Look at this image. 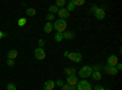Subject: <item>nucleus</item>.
<instances>
[{
  "label": "nucleus",
  "instance_id": "1",
  "mask_svg": "<svg viewBox=\"0 0 122 90\" xmlns=\"http://www.w3.org/2000/svg\"><path fill=\"white\" fill-rule=\"evenodd\" d=\"M53 26L57 33H64L67 28V22H66V19H56L55 23H53Z\"/></svg>",
  "mask_w": 122,
  "mask_h": 90
},
{
  "label": "nucleus",
  "instance_id": "2",
  "mask_svg": "<svg viewBox=\"0 0 122 90\" xmlns=\"http://www.w3.org/2000/svg\"><path fill=\"white\" fill-rule=\"evenodd\" d=\"M92 73H93V69H92V67H90V66H83L82 68L79 69V72H78L79 77H81V78H83V79H86V78L90 77V76H92Z\"/></svg>",
  "mask_w": 122,
  "mask_h": 90
},
{
  "label": "nucleus",
  "instance_id": "3",
  "mask_svg": "<svg viewBox=\"0 0 122 90\" xmlns=\"http://www.w3.org/2000/svg\"><path fill=\"white\" fill-rule=\"evenodd\" d=\"M76 90H93V88H92L90 83L88 81H86V79H82L81 82H78V84L76 85Z\"/></svg>",
  "mask_w": 122,
  "mask_h": 90
},
{
  "label": "nucleus",
  "instance_id": "4",
  "mask_svg": "<svg viewBox=\"0 0 122 90\" xmlns=\"http://www.w3.org/2000/svg\"><path fill=\"white\" fill-rule=\"evenodd\" d=\"M46 56V52H45V50L43 47H37L34 49V57L37 60H39V61H42V60H44Z\"/></svg>",
  "mask_w": 122,
  "mask_h": 90
},
{
  "label": "nucleus",
  "instance_id": "5",
  "mask_svg": "<svg viewBox=\"0 0 122 90\" xmlns=\"http://www.w3.org/2000/svg\"><path fill=\"white\" fill-rule=\"evenodd\" d=\"M67 58H70L71 61H73L76 63H79V62H82V55H81L79 52H70Z\"/></svg>",
  "mask_w": 122,
  "mask_h": 90
},
{
  "label": "nucleus",
  "instance_id": "6",
  "mask_svg": "<svg viewBox=\"0 0 122 90\" xmlns=\"http://www.w3.org/2000/svg\"><path fill=\"white\" fill-rule=\"evenodd\" d=\"M78 78H77V76L76 74H72V76H67V78H66V83H67V85H70V86H76L77 84H78Z\"/></svg>",
  "mask_w": 122,
  "mask_h": 90
},
{
  "label": "nucleus",
  "instance_id": "7",
  "mask_svg": "<svg viewBox=\"0 0 122 90\" xmlns=\"http://www.w3.org/2000/svg\"><path fill=\"white\" fill-rule=\"evenodd\" d=\"M118 63V57L116 55H110L106 60V65L111 66V67H116V65Z\"/></svg>",
  "mask_w": 122,
  "mask_h": 90
},
{
  "label": "nucleus",
  "instance_id": "8",
  "mask_svg": "<svg viewBox=\"0 0 122 90\" xmlns=\"http://www.w3.org/2000/svg\"><path fill=\"white\" fill-rule=\"evenodd\" d=\"M57 15H59L60 19H66V18H68V17H70V12L67 11V10H66L65 7H61V9H59Z\"/></svg>",
  "mask_w": 122,
  "mask_h": 90
},
{
  "label": "nucleus",
  "instance_id": "9",
  "mask_svg": "<svg viewBox=\"0 0 122 90\" xmlns=\"http://www.w3.org/2000/svg\"><path fill=\"white\" fill-rule=\"evenodd\" d=\"M94 15L98 19H104L105 18V10L101 9V7H98L95 11H94Z\"/></svg>",
  "mask_w": 122,
  "mask_h": 90
},
{
  "label": "nucleus",
  "instance_id": "10",
  "mask_svg": "<svg viewBox=\"0 0 122 90\" xmlns=\"http://www.w3.org/2000/svg\"><path fill=\"white\" fill-rule=\"evenodd\" d=\"M54 88H55V82L51 81V79H49V81H46L43 84V89L44 90H54Z\"/></svg>",
  "mask_w": 122,
  "mask_h": 90
},
{
  "label": "nucleus",
  "instance_id": "11",
  "mask_svg": "<svg viewBox=\"0 0 122 90\" xmlns=\"http://www.w3.org/2000/svg\"><path fill=\"white\" fill-rule=\"evenodd\" d=\"M104 71H105V73H107V74H110V76H116L117 74V69H116V67H111V66H105V68H104Z\"/></svg>",
  "mask_w": 122,
  "mask_h": 90
},
{
  "label": "nucleus",
  "instance_id": "12",
  "mask_svg": "<svg viewBox=\"0 0 122 90\" xmlns=\"http://www.w3.org/2000/svg\"><path fill=\"white\" fill-rule=\"evenodd\" d=\"M62 37H64V39H66V40H72V39H75L76 35L72 31H65L62 33Z\"/></svg>",
  "mask_w": 122,
  "mask_h": 90
},
{
  "label": "nucleus",
  "instance_id": "13",
  "mask_svg": "<svg viewBox=\"0 0 122 90\" xmlns=\"http://www.w3.org/2000/svg\"><path fill=\"white\" fill-rule=\"evenodd\" d=\"M17 55H18V52H17V50H15V49H11V50H9V51H7V58L9 60L17 58Z\"/></svg>",
  "mask_w": 122,
  "mask_h": 90
},
{
  "label": "nucleus",
  "instance_id": "14",
  "mask_svg": "<svg viewBox=\"0 0 122 90\" xmlns=\"http://www.w3.org/2000/svg\"><path fill=\"white\" fill-rule=\"evenodd\" d=\"M53 29H54V26H53L51 22H46L45 23V26H44V33L49 34V33H51Z\"/></svg>",
  "mask_w": 122,
  "mask_h": 90
},
{
  "label": "nucleus",
  "instance_id": "15",
  "mask_svg": "<svg viewBox=\"0 0 122 90\" xmlns=\"http://www.w3.org/2000/svg\"><path fill=\"white\" fill-rule=\"evenodd\" d=\"M64 73H65L66 76H72V74H76V68H73V67H66V68L64 69Z\"/></svg>",
  "mask_w": 122,
  "mask_h": 90
},
{
  "label": "nucleus",
  "instance_id": "16",
  "mask_svg": "<svg viewBox=\"0 0 122 90\" xmlns=\"http://www.w3.org/2000/svg\"><path fill=\"white\" fill-rule=\"evenodd\" d=\"M92 77H93L94 81H100L101 79V73L99 71H93V73H92Z\"/></svg>",
  "mask_w": 122,
  "mask_h": 90
},
{
  "label": "nucleus",
  "instance_id": "17",
  "mask_svg": "<svg viewBox=\"0 0 122 90\" xmlns=\"http://www.w3.org/2000/svg\"><path fill=\"white\" fill-rule=\"evenodd\" d=\"M26 14H27V16H36L37 10L33 9V7H28V9L26 10Z\"/></svg>",
  "mask_w": 122,
  "mask_h": 90
},
{
  "label": "nucleus",
  "instance_id": "18",
  "mask_svg": "<svg viewBox=\"0 0 122 90\" xmlns=\"http://www.w3.org/2000/svg\"><path fill=\"white\" fill-rule=\"evenodd\" d=\"M54 39H55V42H56V43H61V42L64 40V37H62V33H57V32H56V34H55Z\"/></svg>",
  "mask_w": 122,
  "mask_h": 90
},
{
  "label": "nucleus",
  "instance_id": "19",
  "mask_svg": "<svg viewBox=\"0 0 122 90\" xmlns=\"http://www.w3.org/2000/svg\"><path fill=\"white\" fill-rule=\"evenodd\" d=\"M49 12L51 14V15H54V14H57V11H59V9L55 6V5H51V6H49Z\"/></svg>",
  "mask_w": 122,
  "mask_h": 90
},
{
  "label": "nucleus",
  "instance_id": "20",
  "mask_svg": "<svg viewBox=\"0 0 122 90\" xmlns=\"http://www.w3.org/2000/svg\"><path fill=\"white\" fill-rule=\"evenodd\" d=\"M71 3L75 6H82V5H84V0H71Z\"/></svg>",
  "mask_w": 122,
  "mask_h": 90
},
{
  "label": "nucleus",
  "instance_id": "21",
  "mask_svg": "<svg viewBox=\"0 0 122 90\" xmlns=\"http://www.w3.org/2000/svg\"><path fill=\"white\" fill-rule=\"evenodd\" d=\"M66 10H67L68 12H71V11H75V10H76V6H75V5H73L72 3H71V0H70V1H68V5H67Z\"/></svg>",
  "mask_w": 122,
  "mask_h": 90
},
{
  "label": "nucleus",
  "instance_id": "22",
  "mask_svg": "<svg viewBox=\"0 0 122 90\" xmlns=\"http://www.w3.org/2000/svg\"><path fill=\"white\" fill-rule=\"evenodd\" d=\"M26 23H27V19H26L25 17H22V18H20L18 21H17V24H18L20 27H23V26H25Z\"/></svg>",
  "mask_w": 122,
  "mask_h": 90
},
{
  "label": "nucleus",
  "instance_id": "23",
  "mask_svg": "<svg viewBox=\"0 0 122 90\" xmlns=\"http://www.w3.org/2000/svg\"><path fill=\"white\" fill-rule=\"evenodd\" d=\"M65 4H66V1H65V0H57V1H56V4H55V6H56L57 9H59V7L61 9V7H62Z\"/></svg>",
  "mask_w": 122,
  "mask_h": 90
},
{
  "label": "nucleus",
  "instance_id": "24",
  "mask_svg": "<svg viewBox=\"0 0 122 90\" xmlns=\"http://www.w3.org/2000/svg\"><path fill=\"white\" fill-rule=\"evenodd\" d=\"M6 89H7V90H17V88H16V85H15L14 83H9V84L6 85Z\"/></svg>",
  "mask_w": 122,
  "mask_h": 90
},
{
  "label": "nucleus",
  "instance_id": "25",
  "mask_svg": "<svg viewBox=\"0 0 122 90\" xmlns=\"http://www.w3.org/2000/svg\"><path fill=\"white\" fill-rule=\"evenodd\" d=\"M6 63H7V66H10V67H12V66L15 65V60H9V58H7V61H6Z\"/></svg>",
  "mask_w": 122,
  "mask_h": 90
},
{
  "label": "nucleus",
  "instance_id": "26",
  "mask_svg": "<svg viewBox=\"0 0 122 90\" xmlns=\"http://www.w3.org/2000/svg\"><path fill=\"white\" fill-rule=\"evenodd\" d=\"M46 19H48V22H51L53 19H54V15H51V14H49V15L46 16Z\"/></svg>",
  "mask_w": 122,
  "mask_h": 90
},
{
  "label": "nucleus",
  "instance_id": "27",
  "mask_svg": "<svg viewBox=\"0 0 122 90\" xmlns=\"http://www.w3.org/2000/svg\"><path fill=\"white\" fill-rule=\"evenodd\" d=\"M55 85H57V86H60V88H61V86H62V85H64V82H62V81H61V79H59V81H56V83H55Z\"/></svg>",
  "mask_w": 122,
  "mask_h": 90
},
{
  "label": "nucleus",
  "instance_id": "28",
  "mask_svg": "<svg viewBox=\"0 0 122 90\" xmlns=\"http://www.w3.org/2000/svg\"><path fill=\"white\" fill-rule=\"evenodd\" d=\"M61 90H71V89H70V85H67V84H64L62 86H61Z\"/></svg>",
  "mask_w": 122,
  "mask_h": 90
},
{
  "label": "nucleus",
  "instance_id": "29",
  "mask_svg": "<svg viewBox=\"0 0 122 90\" xmlns=\"http://www.w3.org/2000/svg\"><path fill=\"white\" fill-rule=\"evenodd\" d=\"M94 89H95V90H105V88H104V86H101V85H95Z\"/></svg>",
  "mask_w": 122,
  "mask_h": 90
},
{
  "label": "nucleus",
  "instance_id": "30",
  "mask_svg": "<svg viewBox=\"0 0 122 90\" xmlns=\"http://www.w3.org/2000/svg\"><path fill=\"white\" fill-rule=\"evenodd\" d=\"M39 47H43L44 46V40H43V39H39Z\"/></svg>",
  "mask_w": 122,
  "mask_h": 90
},
{
  "label": "nucleus",
  "instance_id": "31",
  "mask_svg": "<svg viewBox=\"0 0 122 90\" xmlns=\"http://www.w3.org/2000/svg\"><path fill=\"white\" fill-rule=\"evenodd\" d=\"M116 69H117V71H121V69H122V65H121L120 62L116 65Z\"/></svg>",
  "mask_w": 122,
  "mask_h": 90
},
{
  "label": "nucleus",
  "instance_id": "32",
  "mask_svg": "<svg viewBox=\"0 0 122 90\" xmlns=\"http://www.w3.org/2000/svg\"><path fill=\"white\" fill-rule=\"evenodd\" d=\"M7 34L6 33H4V32H1V31H0V39H3V38H5Z\"/></svg>",
  "mask_w": 122,
  "mask_h": 90
},
{
  "label": "nucleus",
  "instance_id": "33",
  "mask_svg": "<svg viewBox=\"0 0 122 90\" xmlns=\"http://www.w3.org/2000/svg\"><path fill=\"white\" fill-rule=\"evenodd\" d=\"M68 54H70L68 51H65V52H64V56H65V57H67V56H68Z\"/></svg>",
  "mask_w": 122,
  "mask_h": 90
}]
</instances>
